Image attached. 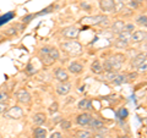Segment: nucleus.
<instances>
[{
  "label": "nucleus",
  "mask_w": 147,
  "mask_h": 138,
  "mask_svg": "<svg viewBox=\"0 0 147 138\" xmlns=\"http://www.w3.org/2000/svg\"><path fill=\"white\" fill-rule=\"evenodd\" d=\"M124 55L123 54H114L112 58L107 59L103 62V71H112V72H117L121 68L123 62H124Z\"/></svg>",
  "instance_id": "obj_1"
},
{
  "label": "nucleus",
  "mask_w": 147,
  "mask_h": 138,
  "mask_svg": "<svg viewBox=\"0 0 147 138\" xmlns=\"http://www.w3.org/2000/svg\"><path fill=\"white\" fill-rule=\"evenodd\" d=\"M60 49L64 53H66L69 55H72V56L81 55L82 52H84L82 44L79 43L77 40H66V42L60 43Z\"/></svg>",
  "instance_id": "obj_2"
},
{
  "label": "nucleus",
  "mask_w": 147,
  "mask_h": 138,
  "mask_svg": "<svg viewBox=\"0 0 147 138\" xmlns=\"http://www.w3.org/2000/svg\"><path fill=\"white\" fill-rule=\"evenodd\" d=\"M5 117L12 119V120H20L21 117H24V109L18 105H13L5 111Z\"/></svg>",
  "instance_id": "obj_3"
},
{
  "label": "nucleus",
  "mask_w": 147,
  "mask_h": 138,
  "mask_svg": "<svg viewBox=\"0 0 147 138\" xmlns=\"http://www.w3.org/2000/svg\"><path fill=\"white\" fill-rule=\"evenodd\" d=\"M15 96H16V100H17L18 103L25 104V105L30 104L31 100H32L31 94L28 93V90H26V89H18V90L16 92Z\"/></svg>",
  "instance_id": "obj_4"
},
{
  "label": "nucleus",
  "mask_w": 147,
  "mask_h": 138,
  "mask_svg": "<svg viewBox=\"0 0 147 138\" xmlns=\"http://www.w3.org/2000/svg\"><path fill=\"white\" fill-rule=\"evenodd\" d=\"M61 33L64 36V38L66 39H76L80 34V28H77L76 26H69L63 29Z\"/></svg>",
  "instance_id": "obj_5"
},
{
  "label": "nucleus",
  "mask_w": 147,
  "mask_h": 138,
  "mask_svg": "<svg viewBox=\"0 0 147 138\" xmlns=\"http://www.w3.org/2000/svg\"><path fill=\"white\" fill-rule=\"evenodd\" d=\"M99 7L103 13L114 12V0H99Z\"/></svg>",
  "instance_id": "obj_6"
},
{
  "label": "nucleus",
  "mask_w": 147,
  "mask_h": 138,
  "mask_svg": "<svg viewBox=\"0 0 147 138\" xmlns=\"http://www.w3.org/2000/svg\"><path fill=\"white\" fill-rule=\"evenodd\" d=\"M54 76L59 82H67L69 81V72L63 67H57L54 70Z\"/></svg>",
  "instance_id": "obj_7"
},
{
  "label": "nucleus",
  "mask_w": 147,
  "mask_h": 138,
  "mask_svg": "<svg viewBox=\"0 0 147 138\" xmlns=\"http://www.w3.org/2000/svg\"><path fill=\"white\" fill-rule=\"evenodd\" d=\"M146 37H147V33L146 31H134L131 33V39L130 42L132 43H141V42H145L146 40Z\"/></svg>",
  "instance_id": "obj_8"
},
{
  "label": "nucleus",
  "mask_w": 147,
  "mask_h": 138,
  "mask_svg": "<svg viewBox=\"0 0 147 138\" xmlns=\"http://www.w3.org/2000/svg\"><path fill=\"white\" fill-rule=\"evenodd\" d=\"M55 90H57V93L59 95H66L70 93V90H71V83H69V82H60V83L57 86Z\"/></svg>",
  "instance_id": "obj_9"
},
{
  "label": "nucleus",
  "mask_w": 147,
  "mask_h": 138,
  "mask_svg": "<svg viewBox=\"0 0 147 138\" xmlns=\"http://www.w3.org/2000/svg\"><path fill=\"white\" fill-rule=\"evenodd\" d=\"M67 71L70 73H74V75H80L84 71V65L79 61H74L67 66Z\"/></svg>",
  "instance_id": "obj_10"
},
{
  "label": "nucleus",
  "mask_w": 147,
  "mask_h": 138,
  "mask_svg": "<svg viewBox=\"0 0 147 138\" xmlns=\"http://www.w3.org/2000/svg\"><path fill=\"white\" fill-rule=\"evenodd\" d=\"M47 50H48V47H43L42 49H40L39 58H40V61H42L44 65L50 66V65H53V64H54V60H53V59H50V56L47 54Z\"/></svg>",
  "instance_id": "obj_11"
},
{
  "label": "nucleus",
  "mask_w": 147,
  "mask_h": 138,
  "mask_svg": "<svg viewBox=\"0 0 147 138\" xmlns=\"http://www.w3.org/2000/svg\"><path fill=\"white\" fill-rule=\"evenodd\" d=\"M91 117H92L91 114L82 113L76 117V122H77V125H80V126H87L88 125V122H90V120H91Z\"/></svg>",
  "instance_id": "obj_12"
},
{
  "label": "nucleus",
  "mask_w": 147,
  "mask_h": 138,
  "mask_svg": "<svg viewBox=\"0 0 147 138\" xmlns=\"http://www.w3.org/2000/svg\"><path fill=\"white\" fill-rule=\"evenodd\" d=\"M33 123L34 125H38V126H40V125H43V123L47 121V115H45L44 113H37V114H34L33 115Z\"/></svg>",
  "instance_id": "obj_13"
},
{
  "label": "nucleus",
  "mask_w": 147,
  "mask_h": 138,
  "mask_svg": "<svg viewBox=\"0 0 147 138\" xmlns=\"http://www.w3.org/2000/svg\"><path fill=\"white\" fill-rule=\"evenodd\" d=\"M48 132L44 127H37L34 128L33 133H32V138H47Z\"/></svg>",
  "instance_id": "obj_14"
},
{
  "label": "nucleus",
  "mask_w": 147,
  "mask_h": 138,
  "mask_svg": "<svg viewBox=\"0 0 147 138\" xmlns=\"http://www.w3.org/2000/svg\"><path fill=\"white\" fill-rule=\"evenodd\" d=\"M124 25H125V22H124L123 20H117V21H114L113 25H112V32H113L114 34L118 36V34L123 31Z\"/></svg>",
  "instance_id": "obj_15"
},
{
  "label": "nucleus",
  "mask_w": 147,
  "mask_h": 138,
  "mask_svg": "<svg viewBox=\"0 0 147 138\" xmlns=\"http://www.w3.org/2000/svg\"><path fill=\"white\" fill-rule=\"evenodd\" d=\"M91 71L96 73V75H100V73H103V66H102V62L99 60H94L92 62L91 65Z\"/></svg>",
  "instance_id": "obj_16"
},
{
  "label": "nucleus",
  "mask_w": 147,
  "mask_h": 138,
  "mask_svg": "<svg viewBox=\"0 0 147 138\" xmlns=\"http://www.w3.org/2000/svg\"><path fill=\"white\" fill-rule=\"evenodd\" d=\"M145 61H147L146 60V53H144V54H139L137 56L132 60V62H131V66L132 67H135V68H137L139 67L141 64H144Z\"/></svg>",
  "instance_id": "obj_17"
},
{
  "label": "nucleus",
  "mask_w": 147,
  "mask_h": 138,
  "mask_svg": "<svg viewBox=\"0 0 147 138\" xmlns=\"http://www.w3.org/2000/svg\"><path fill=\"white\" fill-rule=\"evenodd\" d=\"M88 126L91 128H93V130H102V128L104 127L103 122L98 120V119H94V117H91V120L88 122Z\"/></svg>",
  "instance_id": "obj_18"
},
{
  "label": "nucleus",
  "mask_w": 147,
  "mask_h": 138,
  "mask_svg": "<svg viewBox=\"0 0 147 138\" xmlns=\"http://www.w3.org/2000/svg\"><path fill=\"white\" fill-rule=\"evenodd\" d=\"M47 54L50 56V59H53L54 61H57L59 58H60V53L59 50L55 48V47H48V50H47Z\"/></svg>",
  "instance_id": "obj_19"
},
{
  "label": "nucleus",
  "mask_w": 147,
  "mask_h": 138,
  "mask_svg": "<svg viewBox=\"0 0 147 138\" xmlns=\"http://www.w3.org/2000/svg\"><path fill=\"white\" fill-rule=\"evenodd\" d=\"M118 39H119V40H121V42H125V43H130V39H131V33H130V32L121 31L120 33L118 34Z\"/></svg>",
  "instance_id": "obj_20"
},
{
  "label": "nucleus",
  "mask_w": 147,
  "mask_h": 138,
  "mask_svg": "<svg viewBox=\"0 0 147 138\" xmlns=\"http://www.w3.org/2000/svg\"><path fill=\"white\" fill-rule=\"evenodd\" d=\"M77 108L81 110H90V109H92V104L88 99H82L79 102V104H77Z\"/></svg>",
  "instance_id": "obj_21"
},
{
  "label": "nucleus",
  "mask_w": 147,
  "mask_h": 138,
  "mask_svg": "<svg viewBox=\"0 0 147 138\" xmlns=\"http://www.w3.org/2000/svg\"><path fill=\"white\" fill-rule=\"evenodd\" d=\"M125 7V3L124 0H114V12L118 13V12H121Z\"/></svg>",
  "instance_id": "obj_22"
},
{
  "label": "nucleus",
  "mask_w": 147,
  "mask_h": 138,
  "mask_svg": "<svg viewBox=\"0 0 147 138\" xmlns=\"http://www.w3.org/2000/svg\"><path fill=\"white\" fill-rule=\"evenodd\" d=\"M103 77H102V80L105 81V82H113L114 80V77H115L117 75V72H112V71H103Z\"/></svg>",
  "instance_id": "obj_23"
},
{
  "label": "nucleus",
  "mask_w": 147,
  "mask_h": 138,
  "mask_svg": "<svg viewBox=\"0 0 147 138\" xmlns=\"http://www.w3.org/2000/svg\"><path fill=\"white\" fill-rule=\"evenodd\" d=\"M141 3H142V0H126L125 5L129 9H132V10H135V9H137V7L141 5Z\"/></svg>",
  "instance_id": "obj_24"
},
{
  "label": "nucleus",
  "mask_w": 147,
  "mask_h": 138,
  "mask_svg": "<svg viewBox=\"0 0 147 138\" xmlns=\"http://www.w3.org/2000/svg\"><path fill=\"white\" fill-rule=\"evenodd\" d=\"M76 138H91L92 137V132L91 131H86V130H80L75 133Z\"/></svg>",
  "instance_id": "obj_25"
},
{
  "label": "nucleus",
  "mask_w": 147,
  "mask_h": 138,
  "mask_svg": "<svg viewBox=\"0 0 147 138\" xmlns=\"http://www.w3.org/2000/svg\"><path fill=\"white\" fill-rule=\"evenodd\" d=\"M126 78H127L126 75H118V73H117L112 83H114V84H121V83H124V82L126 81Z\"/></svg>",
  "instance_id": "obj_26"
},
{
  "label": "nucleus",
  "mask_w": 147,
  "mask_h": 138,
  "mask_svg": "<svg viewBox=\"0 0 147 138\" xmlns=\"http://www.w3.org/2000/svg\"><path fill=\"white\" fill-rule=\"evenodd\" d=\"M136 23L140 25L141 27H142V26L146 27V25H147V16H146V13H144V15H140L139 17H137Z\"/></svg>",
  "instance_id": "obj_27"
},
{
  "label": "nucleus",
  "mask_w": 147,
  "mask_h": 138,
  "mask_svg": "<svg viewBox=\"0 0 147 138\" xmlns=\"http://www.w3.org/2000/svg\"><path fill=\"white\" fill-rule=\"evenodd\" d=\"M135 29V25H132V23H125L123 27V31H125V32H130V33H132Z\"/></svg>",
  "instance_id": "obj_28"
},
{
  "label": "nucleus",
  "mask_w": 147,
  "mask_h": 138,
  "mask_svg": "<svg viewBox=\"0 0 147 138\" xmlns=\"http://www.w3.org/2000/svg\"><path fill=\"white\" fill-rule=\"evenodd\" d=\"M9 100V94L6 92H0V103H5Z\"/></svg>",
  "instance_id": "obj_29"
},
{
  "label": "nucleus",
  "mask_w": 147,
  "mask_h": 138,
  "mask_svg": "<svg viewBox=\"0 0 147 138\" xmlns=\"http://www.w3.org/2000/svg\"><path fill=\"white\" fill-rule=\"evenodd\" d=\"M5 33L7 34V36H15L16 33H17V31H16V28L15 27H7L6 28V31H5Z\"/></svg>",
  "instance_id": "obj_30"
},
{
  "label": "nucleus",
  "mask_w": 147,
  "mask_h": 138,
  "mask_svg": "<svg viewBox=\"0 0 147 138\" xmlns=\"http://www.w3.org/2000/svg\"><path fill=\"white\" fill-rule=\"evenodd\" d=\"M129 45V43H125V42H121V40H119L117 39V42H115V47L119 48V49H121V48H126Z\"/></svg>",
  "instance_id": "obj_31"
},
{
  "label": "nucleus",
  "mask_w": 147,
  "mask_h": 138,
  "mask_svg": "<svg viewBox=\"0 0 147 138\" xmlns=\"http://www.w3.org/2000/svg\"><path fill=\"white\" fill-rule=\"evenodd\" d=\"M60 126H61L63 130H69V128L71 127V122L67 121V120H64V121L60 123Z\"/></svg>",
  "instance_id": "obj_32"
},
{
  "label": "nucleus",
  "mask_w": 147,
  "mask_h": 138,
  "mask_svg": "<svg viewBox=\"0 0 147 138\" xmlns=\"http://www.w3.org/2000/svg\"><path fill=\"white\" fill-rule=\"evenodd\" d=\"M58 109H59V104L55 102V103H53V104L49 107V111L53 114V113H57V111H58Z\"/></svg>",
  "instance_id": "obj_33"
},
{
  "label": "nucleus",
  "mask_w": 147,
  "mask_h": 138,
  "mask_svg": "<svg viewBox=\"0 0 147 138\" xmlns=\"http://www.w3.org/2000/svg\"><path fill=\"white\" fill-rule=\"evenodd\" d=\"M7 104H6V102L5 103H0V114H3V113H5L6 110H7Z\"/></svg>",
  "instance_id": "obj_34"
},
{
  "label": "nucleus",
  "mask_w": 147,
  "mask_h": 138,
  "mask_svg": "<svg viewBox=\"0 0 147 138\" xmlns=\"http://www.w3.org/2000/svg\"><path fill=\"white\" fill-rule=\"evenodd\" d=\"M146 68H147V61H145L144 64H141V65L137 67V70L140 72H146Z\"/></svg>",
  "instance_id": "obj_35"
},
{
  "label": "nucleus",
  "mask_w": 147,
  "mask_h": 138,
  "mask_svg": "<svg viewBox=\"0 0 147 138\" xmlns=\"http://www.w3.org/2000/svg\"><path fill=\"white\" fill-rule=\"evenodd\" d=\"M48 138H63V137H61V133L60 132H53Z\"/></svg>",
  "instance_id": "obj_36"
},
{
  "label": "nucleus",
  "mask_w": 147,
  "mask_h": 138,
  "mask_svg": "<svg viewBox=\"0 0 147 138\" xmlns=\"http://www.w3.org/2000/svg\"><path fill=\"white\" fill-rule=\"evenodd\" d=\"M80 6H81V7H85V9H86V11H90V10H91V6H90L88 4L86 3V1L81 3V4H80Z\"/></svg>",
  "instance_id": "obj_37"
},
{
  "label": "nucleus",
  "mask_w": 147,
  "mask_h": 138,
  "mask_svg": "<svg viewBox=\"0 0 147 138\" xmlns=\"http://www.w3.org/2000/svg\"><path fill=\"white\" fill-rule=\"evenodd\" d=\"M31 68H32V65H31V64H28V66H27V68H26V71H27V73H28V75H32V73H34V71H32Z\"/></svg>",
  "instance_id": "obj_38"
},
{
  "label": "nucleus",
  "mask_w": 147,
  "mask_h": 138,
  "mask_svg": "<svg viewBox=\"0 0 147 138\" xmlns=\"http://www.w3.org/2000/svg\"><path fill=\"white\" fill-rule=\"evenodd\" d=\"M119 115H120V116H123V115H124V117H125L126 115H127V111H126L125 109H121L120 111H119Z\"/></svg>",
  "instance_id": "obj_39"
},
{
  "label": "nucleus",
  "mask_w": 147,
  "mask_h": 138,
  "mask_svg": "<svg viewBox=\"0 0 147 138\" xmlns=\"http://www.w3.org/2000/svg\"><path fill=\"white\" fill-rule=\"evenodd\" d=\"M93 138H105V137H104L103 135H94Z\"/></svg>",
  "instance_id": "obj_40"
},
{
  "label": "nucleus",
  "mask_w": 147,
  "mask_h": 138,
  "mask_svg": "<svg viewBox=\"0 0 147 138\" xmlns=\"http://www.w3.org/2000/svg\"><path fill=\"white\" fill-rule=\"evenodd\" d=\"M3 42H4V37L0 34V43H3Z\"/></svg>",
  "instance_id": "obj_41"
}]
</instances>
